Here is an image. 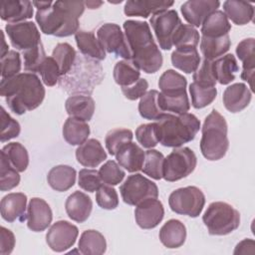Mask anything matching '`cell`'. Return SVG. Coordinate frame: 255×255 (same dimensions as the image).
<instances>
[{"instance_id": "obj_31", "label": "cell", "mask_w": 255, "mask_h": 255, "mask_svg": "<svg viewBox=\"0 0 255 255\" xmlns=\"http://www.w3.org/2000/svg\"><path fill=\"white\" fill-rule=\"evenodd\" d=\"M157 103L160 110L164 113L180 115L187 113L190 109V103L186 91L176 93H159Z\"/></svg>"}, {"instance_id": "obj_7", "label": "cell", "mask_w": 255, "mask_h": 255, "mask_svg": "<svg viewBox=\"0 0 255 255\" xmlns=\"http://www.w3.org/2000/svg\"><path fill=\"white\" fill-rule=\"evenodd\" d=\"M202 221L210 235L223 236L236 230L240 225V213L232 205L215 201L208 205Z\"/></svg>"}, {"instance_id": "obj_6", "label": "cell", "mask_w": 255, "mask_h": 255, "mask_svg": "<svg viewBox=\"0 0 255 255\" xmlns=\"http://www.w3.org/2000/svg\"><path fill=\"white\" fill-rule=\"evenodd\" d=\"M227 123L224 117L215 109L205 118L201 128L200 151L208 160H219L225 156L229 139L227 137Z\"/></svg>"}, {"instance_id": "obj_23", "label": "cell", "mask_w": 255, "mask_h": 255, "mask_svg": "<svg viewBox=\"0 0 255 255\" xmlns=\"http://www.w3.org/2000/svg\"><path fill=\"white\" fill-rule=\"evenodd\" d=\"M145 157V151L132 141L122 145L116 153L118 163L128 172L141 170Z\"/></svg>"}, {"instance_id": "obj_49", "label": "cell", "mask_w": 255, "mask_h": 255, "mask_svg": "<svg viewBox=\"0 0 255 255\" xmlns=\"http://www.w3.org/2000/svg\"><path fill=\"white\" fill-rule=\"evenodd\" d=\"M102 181L108 185H117L123 181L126 172L115 160H108L99 169Z\"/></svg>"}, {"instance_id": "obj_28", "label": "cell", "mask_w": 255, "mask_h": 255, "mask_svg": "<svg viewBox=\"0 0 255 255\" xmlns=\"http://www.w3.org/2000/svg\"><path fill=\"white\" fill-rule=\"evenodd\" d=\"M75 40L82 55L97 61L106 59V51L94 32L79 30L75 34Z\"/></svg>"}, {"instance_id": "obj_13", "label": "cell", "mask_w": 255, "mask_h": 255, "mask_svg": "<svg viewBox=\"0 0 255 255\" xmlns=\"http://www.w3.org/2000/svg\"><path fill=\"white\" fill-rule=\"evenodd\" d=\"M5 31L16 50L24 52L41 44L40 32L36 24L31 21L6 24Z\"/></svg>"}, {"instance_id": "obj_21", "label": "cell", "mask_w": 255, "mask_h": 255, "mask_svg": "<svg viewBox=\"0 0 255 255\" xmlns=\"http://www.w3.org/2000/svg\"><path fill=\"white\" fill-rule=\"evenodd\" d=\"M65 209L72 220L78 223H83L91 215L93 201L88 194L77 190L70 194L66 199Z\"/></svg>"}, {"instance_id": "obj_52", "label": "cell", "mask_w": 255, "mask_h": 255, "mask_svg": "<svg viewBox=\"0 0 255 255\" xmlns=\"http://www.w3.org/2000/svg\"><path fill=\"white\" fill-rule=\"evenodd\" d=\"M39 74L41 75L42 82L48 87L55 86L57 83H59V80L61 78V73L58 64L52 56L47 57L45 59L42 66L40 67Z\"/></svg>"}, {"instance_id": "obj_42", "label": "cell", "mask_w": 255, "mask_h": 255, "mask_svg": "<svg viewBox=\"0 0 255 255\" xmlns=\"http://www.w3.org/2000/svg\"><path fill=\"white\" fill-rule=\"evenodd\" d=\"M189 93L194 109H203L209 106L217 96L216 87H203L194 82L189 85Z\"/></svg>"}, {"instance_id": "obj_14", "label": "cell", "mask_w": 255, "mask_h": 255, "mask_svg": "<svg viewBox=\"0 0 255 255\" xmlns=\"http://www.w3.org/2000/svg\"><path fill=\"white\" fill-rule=\"evenodd\" d=\"M79 235L78 227L67 220H59L52 224L46 234L48 246L55 252H64L71 248Z\"/></svg>"}, {"instance_id": "obj_43", "label": "cell", "mask_w": 255, "mask_h": 255, "mask_svg": "<svg viewBox=\"0 0 255 255\" xmlns=\"http://www.w3.org/2000/svg\"><path fill=\"white\" fill-rule=\"evenodd\" d=\"M199 43L198 31L189 24H180L176 29L173 38L172 45L176 49L180 48H196Z\"/></svg>"}, {"instance_id": "obj_54", "label": "cell", "mask_w": 255, "mask_h": 255, "mask_svg": "<svg viewBox=\"0 0 255 255\" xmlns=\"http://www.w3.org/2000/svg\"><path fill=\"white\" fill-rule=\"evenodd\" d=\"M103 183L104 182L100 177L99 170L83 168L79 171L78 185L82 189L88 192H94L97 191L103 185Z\"/></svg>"}, {"instance_id": "obj_48", "label": "cell", "mask_w": 255, "mask_h": 255, "mask_svg": "<svg viewBox=\"0 0 255 255\" xmlns=\"http://www.w3.org/2000/svg\"><path fill=\"white\" fill-rule=\"evenodd\" d=\"M22 56L25 71L33 74L39 73L40 67L47 58L42 43L32 49L22 52Z\"/></svg>"}, {"instance_id": "obj_47", "label": "cell", "mask_w": 255, "mask_h": 255, "mask_svg": "<svg viewBox=\"0 0 255 255\" xmlns=\"http://www.w3.org/2000/svg\"><path fill=\"white\" fill-rule=\"evenodd\" d=\"M20 183L19 171H17L1 154V167H0V190L7 191L18 186Z\"/></svg>"}, {"instance_id": "obj_38", "label": "cell", "mask_w": 255, "mask_h": 255, "mask_svg": "<svg viewBox=\"0 0 255 255\" xmlns=\"http://www.w3.org/2000/svg\"><path fill=\"white\" fill-rule=\"evenodd\" d=\"M3 154L9 163L19 172H23L27 169L29 164V154L26 147L20 142H9L1 149Z\"/></svg>"}, {"instance_id": "obj_45", "label": "cell", "mask_w": 255, "mask_h": 255, "mask_svg": "<svg viewBox=\"0 0 255 255\" xmlns=\"http://www.w3.org/2000/svg\"><path fill=\"white\" fill-rule=\"evenodd\" d=\"M163 162L164 156L161 152L156 149H148L145 151L144 162L142 165V172L149 177L159 180L163 174Z\"/></svg>"}, {"instance_id": "obj_25", "label": "cell", "mask_w": 255, "mask_h": 255, "mask_svg": "<svg viewBox=\"0 0 255 255\" xmlns=\"http://www.w3.org/2000/svg\"><path fill=\"white\" fill-rule=\"evenodd\" d=\"M236 55L242 62L241 79L246 81L251 92L253 91V80L255 71V40L254 38H247L239 42L236 47Z\"/></svg>"}, {"instance_id": "obj_27", "label": "cell", "mask_w": 255, "mask_h": 255, "mask_svg": "<svg viewBox=\"0 0 255 255\" xmlns=\"http://www.w3.org/2000/svg\"><path fill=\"white\" fill-rule=\"evenodd\" d=\"M158 237L166 248H179L185 242L186 227L180 220L169 219L160 228Z\"/></svg>"}, {"instance_id": "obj_36", "label": "cell", "mask_w": 255, "mask_h": 255, "mask_svg": "<svg viewBox=\"0 0 255 255\" xmlns=\"http://www.w3.org/2000/svg\"><path fill=\"white\" fill-rule=\"evenodd\" d=\"M78 246L84 255H102L107 250V241L100 231L90 229L81 234Z\"/></svg>"}, {"instance_id": "obj_50", "label": "cell", "mask_w": 255, "mask_h": 255, "mask_svg": "<svg viewBox=\"0 0 255 255\" xmlns=\"http://www.w3.org/2000/svg\"><path fill=\"white\" fill-rule=\"evenodd\" d=\"M21 57L16 50H10L1 57V79H9L21 71Z\"/></svg>"}, {"instance_id": "obj_16", "label": "cell", "mask_w": 255, "mask_h": 255, "mask_svg": "<svg viewBox=\"0 0 255 255\" xmlns=\"http://www.w3.org/2000/svg\"><path fill=\"white\" fill-rule=\"evenodd\" d=\"M27 226L34 232L46 230L52 222L53 213L50 205L42 198L33 197L27 207Z\"/></svg>"}, {"instance_id": "obj_24", "label": "cell", "mask_w": 255, "mask_h": 255, "mask_svg": "<svg viewBox=\"0 0 255 255\" xmlns=\"http://www.w3.org/2000/svg\"><path fill=\"white\" fill-rule=\"evenodd\" d=\"M76 158L85 167H97L107 159V152L100 140L90 138L78 146L76 149Z\"/></svg>"}, {"instance_id": "obj_44", "label": "cell", "mask_w": 255, "mask_h": 255, "mask_svg": "<svg viewBox=\"0 0 255 255\" xmlns=\"http://www.w3.org/2000/svg\"><path fill=\"white\" fill-rule=\"evenodd\" d=\"M187 80L174 70H166L159 77L158 87L161 93H176L186 91Z\"/></svg>"}, {"instance_id": "obj_10", "label": "cell", "mask_w": 255, "mask_h": 255, "mask_svg": "<svg viewBox=\"0 0 255 255\" xmlns=\"http://www.w3.org/2000/svg\"><path fill=\"white\" fill-rule=\"evenodd\" d=\"M122 198L125 203L132 206L148 198H157V185L140 173L128 175L125 182L120 186Z\"/></svg>"}, {"instance_id": "obj_19", "label": "cell", "mask_w": 255, "mask_h": 255, "mask_svg": "<svg viewBox=\"0 0 255 255\" xmlns=\"http://www.w3.org/2000/svg\"><path fill=\"white\" fill-rule=\"evenodd\" d=\"M173 3V1L165 0H128L125 3L124 12L129 17L147 18L150 14L153 16L168 10Z\"/></svg>"}, {"instance_id": "obj_29", "label": "cell", "mask_w": 255, "mask_h": 255, "mask_svg": "<svg viewBox=\"0 0 255 255\" xmlns=\"http://www.w3.org/2000/svg\"><path fill=\"white\" fill-rule=\"evenodd\" d=\"M76 170L70 165L60 164L52 167L47 175L49 185L56 191L63 192L74 186L76 182Z\"/></svg>"}, {"instance_id": "obj_34", "label": "cell", "mask_w": 255, "mask_h": 255, "mask_svg": "<svg viewBox=\"0 0 255 255\" xmlns=\"http://www.w3.org/2000/svg\"><path fill=\"white\" fill-rule=\"evenodd\" d=\"M90 127L87 122L69 117L63 126V137L71 145H81L90 135Z\"/></svg>"}, {"instance_id": "obj_12", "label": "cell", "mask_w": 255, "mask_h": 255, "mask_svg": "<svg viewBox=\"0 0 255 255\" xmlns=\"http://www.w3.org/2000/svg\"><path fill=\"white\" fill-rule=\"evenodd\" d=\"M149 23L155 34L159 47L162 50H170L173 46V35L178 26L182 23L177 12L170 9L157 13L151 16Z\"/></svg>"}, {"instance_id": "obj_1", "label": "cell", "mask_w": 255, "mask_h": 255, "mask_svg": "<svg viewBox=\"0 0 255 255\" xmlns=\"http://www.w3.org/2000/svg\"><path fill=\"white\" fill-rule=\"evenodd\" d=\"M41 31L46 35L68 37L79 31V18L85 11L83 1H33Z\"/></svg>"}, {"instance_id": "obj_5", "label": "cell", "mask_w": 255, "mask_h": 255, "mask_svg": "<svg viewBox=\"0 0 255 255\" xmlns=\"http://www.w3.org/2000/svg\"><path fill=\"white\" fill-rule=\"evenodd\" d=\"M103 79L104 72L100 61L77 55L70 72L60 78L59 86L69 94L90 96Z\"/></svg>"}, {"instance_id": "obj_8", "label": "cell", "mask_w": 255, "mask_h": 255, "mask_svg": "<svg viewBox=\"0 0 255 255\" xmlns=\"http://www.w3.org/2000/svg\"><path fill=\"white\" fill-rule=\"evenodd\" d=\"M197 158L189 147H175L163 162L162 178L168 182L180 180L188 176L195 169Z\"/></svg>"}, {"instance_id": "obj_17", "label": "cell", "mask_w": 255, "mask_h": 255, "mask_svg": "<svg viewBox=\"0 0 255 255\" xmlns=\"http://www.w3.org/2000/svg\"><path fill=\"white\" fill-rule=\"evenodd\" d=\"M219 6L220 2L218 0H189L181 5L180 11L190 26L199 27Z\"/></svg>"}, {"instance_id": "obj_20", "label": "cell", "mask_w": 255, "mask_h": 255, "mask_svg": "<svg viewBox=\"0 0 255 255\" xmlns=\"http://www.w3.org/2000/svg\"><path fill=\"white\" fill-rule=\"evenodd\" d=\"M27 195L22 192L8 193L1 199L0 210L2 218L7 222L23 221L26 219Z\"/></svg>"}, {"instance_id": "obj_4", "label": "cell", "mask_w": 255, "mask_h": 255, "mask_svg": "<svg viewBox=\"0 0 255 255\" xmlns=\"http://www.w3.org/2000/svg\"><path fill=\"white\" fill-rule=\"evenodd\" d=\"M200 128V121L192 114L174 115L166 113L155 122L158 142L166 147H180L194 139Z\"/></svg>"}, {"instance_id": "obj_55", "label": "cell", "mask_w": 255, "mask_h": 255, "mask_svg": "<svg viewBox=\"0 0 255 255\" xmlns=\"http://www.w3.org/2000/svg\"><path fill=\"white\" fill-rule=\"evenodd\" d=\"M135 138L137 142L144 148H153L157 145L158 140L155 131V123L143 124L135 129Z\"/></svg>"}, {"instance_id": "obj_53", "label": "cell", "mask_w": 255, "mask_h": 255, "mask_svg": "<svg viewBox=\"0 0 255 255\" xmlns=\"http://www.w3.org/2000/svg\"><path fill=\"white\" fill-rule=\"evenodd\" d=\"M97 204L106 210L116 209L119 205V195L116 189L110 185H102L96 193Z\"/></svg>"}, {"instance_id": "obj_40", "label": "cell", "mask_w": 255, "mask_h": 255, "mask_svg": "<svg viewBox=\"0 0 255 255\" xmlns=\"http://www.w3.org/2000/svg\"><path fill=\"white\" fill-rule=\"evenodd\" d=\"M113 75L115 82L122 88L129 87L140 79L139 70L135 68L130 61L128 60L117 62Z\"/></svg>"}, {"instance_id": "obj_41", "label": "cell", "mask_w": 255, "mask_h": 255, "mask_svg": "<svg viewBox=\"0 0 255 255\" xmlns=\"http://www.w3.org/2000/svg\"><path fill=\"white\" fill-rule=\"evenodd\" d=\"M52 57L58 64L61 77H63L72 69L77 58V53L69 43H59L54 48Z\"/></svg>"}, {"instance_id": "obj_61", "label": "cell", "mask_w": 255, "mask_h": 255, "mask_svg": "<svg viewBox=\"0 0 255 255\" xmlns=\"http://www.w3.org/2000/svg\"><path fill=\"white\" fill-rule=\"evenodd\" d=\"M2 32V49H1V57H3V56H5L8 52H9V50H8V45L6 44V40H5V35H4V32L3 31H1Z\"/></svg>"}, {"instance_id": "obj_22", "label": "cell", "mask_w": 255, "mask_h": 255, "mask_svg": "<svg viewBox=\"0 0 255 255\" xmlns=\"http://www.w3.org/2000/svg\"><path fill=\"white\" fill-rule=\"evenodd\" d=\"M34 13L33 3L28 0H8L1 2L0 17L9 24L25 22L32 18Z\"/></svg>"}, {"instance_id": "obj_60", "label": "cell", "mask_w": 255, "mask_h": 255, "mask_svg": "<svg viewBox=\"0 0 255 255\" xmlns=\"http://www.w3.org/2000/svg\"><path fill=\"white\" fill-rule=\"evenodd\" d=\"M104 2L102 1H86L85 6H87L90 9H97L99 8Z\"/></svg>"}, {"instance_id": "obj_18", "label": "cell", "mask_w": 255, "mask_h": 255, "mask_svg": "<svg viewBox=\"0 0 255 255\" xmlns=\"http://www.w3.org/2000/svg\"><path fill=\"white\" fill-rule=\"evenodd\" d=\"M252 99L251 90L244 83L228 86L222 96L225 109L230 113H239L248 107Z\"/></svg>"}, {"instance_id": "obj_57", "label": "cell", "mask_w": 255, "mask_h": 255, "mask_svg": "<svg viewBox=\"0 0 255 255\" xmlns=\"http://www.w3.org/2000/svg\"><path fill=\"white\" fill-rule=\"evenodd\" d=\"M147 88H148L147 81L145 79L140 78L133 85L129 87L122 88V92L128 100L135 101L137 99H140L147 92Z\"/></svg>"}, {"instance_id": "obj_26", "label": "cell", "mask_w": 255, "mask_h": 255, "mask_svg": "<svg viewBox=\"0 0 255 255\" xmlns=\"http://www.w3.org/2000/svg\"><path fill=\"white\" fill-rule=\"evenodd\" d=\"M96 104L94 99L88 95L70 96L65 103V109L70 117L89 122L94 116Z\"/></svg>"}, {"instance_id": "obj_33", "label": "cell", "mask_w": 255, "mask_h": 255, "mask_svg": "<svg viewBox=\"0 0 255 255\" xmlns=\"http://www.w3.org/2000/svg\"><path fill=\"white\" fill-rule=\"evenodd\" d=\"M224 14L236 25H246L253 20L254 7L245 1L227 0L223 3Z\"/></svg>"}, {"instance_id": "obj_2", "label": "cell", "mask_w": 255, "mask_h": 255, "mask_svg": "<svg viewBox=\"0 0 255 255\" xmlns=\"http://www.w3.org/2000/svg\"><path fill=\"white\" fill-rule=\"evenodd\" d=\"M123 27L130 50L132 65L146 74L156 73L161 68L163 59L154 42L149 24L145 21L127 20Z\"/></svg>"}, {"instance_id": "obj_30", "label": "cell", "mask_w": 255, "mask_h": 255, "mask_svg": "<svg viewBox=\"0 0 255 255\" xmlns=\"http://www.w3.org/2000/svg\"><path fill=\"white\" fill-rule=\"evenodd\" d=\"M212 70L216 82L220 85H228L235 80L239 66L233 54H226L212 61Z\"/></svg>"}, {"instance_id": "obj_9", "label": "cell", "mask_w": 255, "mask_h": 255, "mask_svg": "<svg viewBox=\"0 0 255 255\" xmlns=\"http://www.w3.org/2000/svg\"><path fill=\"white\" fill-rule=\"evenodd\" d=\"M168 204L173 212L195 218L202 212L205 196L196 186L180 187L170 193Z\"/></svg>"}, {"instance_id": "obj_46", "label": "cell", "mask_w": 255, "mask_h": 255, "mask_svg": "<svg viewBox=\"0 0 255 255\" xmlns=\"http://www.w3.org/2000/svg\"><path fill=\"white\" fill-rule=\"evenodd\" d=\"M133 134L130 129L128 128H114L111 129L105 137L106 147L111 155H116L119 148L132 140Z\"/></svg>"}, {"instance_id": "obj_32", "label": "cell", "mask_w": 255, "mask_h": 255, "mask_svg": "<svg viewBox=\"0 0 255 255\" xmlns=\"http://www.w3.org/2000/svg\"><path fill=\"white\" fill-rule=\"evenodd\" d=\"M231 30V24L228 18L221 10L212 12L201 25V35L204 37L218 38L228 35Z\"/></svg>"}, {"instance_id": "obj_56", "label": "cell", "mask_w": 255, "mask_h": 255, "mask_svg": "<svg viewBox=\"0 0 255 255\" xmlns=\"http://www.w3.org/2000/svg\"><path fill=\"white\" fill-rule=\"evenodd\" d=\"M193 82L203 87H215L216 80L212 70V61L202 60L197 70L193 73Z\"/></svg>"}, {"instance_id": "obj_39", "label": "cell", "mask_w": 255, "mask_h": 255, "mask_svg": "<svg viewBox=\"0 0 255 255\" xmlns=\"http://www.w3.org/2000/svg\"><path fill=\"white\" fill-rule=\"evenodd\" d=\"M159 92L156 90L147 91L138 103V112L141 118L149 121H158L165 116L157 103V96Z\"/></svg>"}, {"instance_id": "obj_59", "label": "cell", "mask_w": 255, "mask_h": 255, "mask_svg": "<svg viewBox=\"0 0 255 255\" xmlns=\"http://www.w3.org/2000/svg\"><path fill=\"white\" fill-rule=\"evenodd\" d=\"M234 254H254L255 253V242L253 239H244L240 241L235 249Z\"/></svg>"}, {"instance_id": "obj_15", "label": "cell", "mask_w": 255, "mask_h": 255, "mask_svg": "<svg viewBox=\"0 0 255 255\" xmlns=\"http://www.w3.org/2000/svg\"><path fill=\"white\" fill-rule=\"evenodd\" d=\"M163 216L164 208L157 198H148L135 206V222L142 229L156 227L163 219Z\"/></svg>"}, {"instance_id": "obj_37", "label": "cell", "mask_w": 255, "mask_h": 255, "mask_svg": "<svg viewBox=\"0 0 255 255\" xmlns=\"http://www.w3.org/2000/svg\"><path fill=\"white\" fill-rule=\"evenodd\" d=\"M231 40L228 35H224L218 38L201 37L200 40V51L203 58L208 61H214L217 58L225 55L230 49Z\"/></svg>"}, {"instance_id": "obj_35", "label": "cell", "mask_w": 255, "mask_h": 255, "mask_svg": "<svg viewBox=\"0 0 255 255\" xmlns=\"http://www.w3.org/2000/svg\"><path fill=\"white\" fill-rule=\"evenodd\" d=\"M201 62L197 48L175 49L171 54L172 66L186 74L194 73Z\"/></svg>"}, {"instance_id": "obj_3", "label": "cell", "mask_w": 255, "mask_h": 255, "mask_svg": "<svg viewBox=\"0 0 255 255\" xmlns=\"http://www.w3.org/2000/svg\"><path fill=\"white\" fill-rule=\"evenodd\" d=\"M45 88L40 78L33 73L24 72L1 79L0 95L5 98L9 109L16 115H23L37 109L45 98Z\"/></svg>"}, {"instance_id": "obj_58", "label": "cell", "mask_w": 255, "mask_h": 255, "mask_svg": "<svg viewBox=\"0 0 255 255\" xmlns=\"http://www.w3.org/2000/svg\"><path fill=\"white\" fill-rule=\"evenodd\" d=\"M15 236L14 233L5 228L4 226H1L0 228V254L1 255H8L10 254L14 247H15Z\"/></svg>"}, {"instance_id": "obj_11", "label": "cell", "mask_w": 255, "mask_h": 255, "mask_svg": "<svg viewBox=\"0 0 255 255\" xmlns=\"http://www.w3.org/2000/svg\"><path fill=\"white\" fill-rule=\"evenodd\" d=\"M97 36L105 51L130 61L131 55L125 33L121 27L115 23L103 24L97 30Z\"/></svg>"}, {"instance_id": "obj_51", "label": "cell", "mask_w": 255, "mask_h": 255, "mask_svg": "<svg viewBox=\"0 0 255 255\" xmlns=\"http://www.w3.org/2000/svg\"><path fill=\"white\" fill-rule=\"evenodd\" d=\"M1 142H5L9 139L17 137L20 134L21 127L20 124L13 119L4 109L1 107Z\"/></svg>"}]
</instances>
